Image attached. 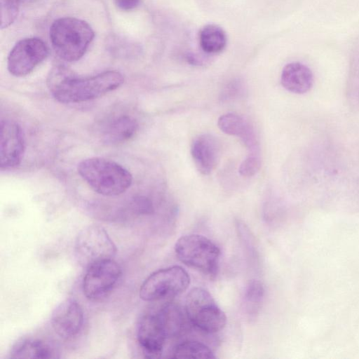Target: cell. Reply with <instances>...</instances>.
I'll return each mask as SVG.
<instances>
[{"mask_svg": "<svg viewBox=\"0 0 359 359\" xmlns=\"http://www.w3.org/2000/svg\"><path fill=\"white\" fill-rule=\"evenodd\" d=\"M49 35L56 54L65 61L75 62L84 55L95 34L86 22L64 17L52 23Z\"/></svg>", "mask_w": 359, "mask_h": 359, "instance_id": "4", "label": "cell"}, {"mask_svg": "<svg viewBox=\"0 0 359 359\" xmlns=\"http://www.w3.org/2000/svg\"><path fill=\"white\" fill-rule=\"evenodd\" d=\"M190 284V277L180 266L158 269L150 274L140 288V297L147 302H158L175 297L184 292Z\"/></svg>", "mask_w": 359, "mask_h": 359, "instance_id": "7", "label": "cell"}, {"mask_svg": "<svg viewBox=\"0 0 359 359\" xmlns=\"http://www.w3.org/2000/svg\"><path fill=\"white\" fill-rule=\"evenodd\" d=\"M185 316L174 302H165L147 310L137 327L138 344L147 358H159L168 339L178 336L184 329Z\"/></svg>", "mask_w": 359, "mask_h": 359, "instance_id": "2", "label": "cell"}, {"mask_svg": "<svg viewBox=\"0 0 359 359\" xmlns=\"http://www.w3.org/2000/svg\"><path fill=\"white\" fill-rule=\"evenodd\" d=\"M133 204L137 211L142 214H151L154 210L152 202L145 196L135 198Z\"/></svg>", "mask_w": 359, "mask_h": 359, "instance_id": "24", "label": "cell"}, {"mask_svg": "<svg viewBox=\"0 0 359 359\" xmlns=\"http://www.w3.org/2000/svg\"><path fill=\"white\" fill-rule=\"evenodd\" d=\"M74 253L78 263L87 269L97 262L113 259L116 247L103 227L90 225L79 233Z\"/></svg>", "mask_w": 359, "mask_h": 359, "instance_id": "8", "label": "cell"}, {"mask_svg": "<svg viewBox=\"0 0 359 359\" xmlns=\"http://www.w3.org/2000/svg\"><path fill=\"white\" fill-rule=\"evenodd\" d=\"M121 276V268L113 259L91 265L83 278V294L94 302L105 299L114 290Z\"/></svg>", "mask_w": 359, "mask_h": 359, "instance_id": "9", "label": "cell"}, {"mask_svg": "<svg viewBox=\"0 0 359 359\" xmlns=\"http://www.w3.org/2000/svg\"><path fill=\"white\" fill-rule=\"evenodd\" d=\"M261 168L259 154H249L240 165L238 172L243 177H250L257 173Z\"/></svg>", "mask_w": 359, "mask_h": 359, "instance_id": "23", "label": "cell"}, {"mask_svg": "<svg viewBox=\"0 0 359 359\" xmlns=\"http://www.w3.org/2000/svg\"><path fill=\"white\" fill-rule=\"evenodd\" d=\"M175 252L180 261L185 265L210 277L217 276L221 251L208 238L195 233L183 236L177 241Z\"/></svg>", "mask_w": 359, "mask_h": 359, "instance_id": "5", "label": "cell"}, {"mask_svg": "<svg viewBox=\"0 0 359 359\" xmlns=\"http://www.w3.org/2000/svg\"><path fill=\"white\" fill-rule=\"evenodd\" d=\"M1 2V28L5 29L15 20L18 11L20 0H0Z\"/></svg>", "mask_w": 359, "mask_h": 359, "instance_id": "22", "label": "cell"}, {"mask_svg": "<svg viewBox=\"0 0 359 359\" xmlns=\"http://www.w3.org/2000/svg\"><path fill=\"white\" fill-rule=\"evenodd\" d=\"M264 287L257 279L250 280L246 285L243 297V305L246 315L255 318L259 313L264 297Z\"/></svg>", "mask_w": 359, "mask_h": 359, "instance_id": "19", "label": "cell"}, {"mask_svg": "<svg viewBox=\"0 0 359 359\" xmlns=\"http://www.w3.org/2000/svg\"><path fill=\"white\" fill-rule=\"evenodd\" d=\"M78 172L95 192L106 196H118L132 184L131 173L118 163L100 157L83 160Z\"/></svg>", "mask_w": 359, "mask_h": 359, "instance_id": "3", "label": "cell"}, {"mask_svg": "<svg viewBox=\"0 0 359 359\" xmlns=\"http://www.w3.org/2000/svg\"><path fill=\"white\" fill-rule=\"evenodd\" d=\"M185 313L189 321L207 334L217 333L225 327L226 316L213 297L201 287L192 288L185 300Z\"/></svg>", "mask_w": 359, "mask_h": 359, "instance_id": "6", "label": "cell"}, {"mask_svg": "<svg viewBox=\"0 0 359 359\" xmlns=\"http://www.w3.org/2000/svg\"><path fill=\"white\" fill-rule=\"evenodd\" d=\"M115 5L124 11H130L136 8L140 0H114Z\"/></svg>", "mask_w": 359, "mask_h": 359, "instance_id": "25", "label": "cell"}, {"mask_svg": "<svg viewBox=\"0 0 359 359\" xmlns=\"http://www.w3.org/2000/svg\"><path fill=\"white\" fill-rule=\"evenodd\" d=\"M123 75L116 71H106L88 77H79L63 66L53 67L47 85L52 95L61 103L89 101L111 92L122 85Z\"/></svg>", "mask_w": 359, "mask_h": 359, "instance_id": "1", "label": "cell"}, {"mask_svg": "<svg viewBox=\"0 0 359 359\" xmlns=\"http://www.w3.org/2000/svg\"><path fill=\"white\" fill-rule=\"evenodd\" d=\"M48 55V48L41 39H21L11 49L7 59V68L15 76L30 74Z\"/></svg>", "mask_w": 359, "mask_h": 359, "instance_id": "10", "label": "cell"}, {"mask_svg": "<svg viewBox=\"0 0 359 359\" xmlns=\"http://www.w3.org/2000/svg\"><path fill=\"white\" fill-rule=\"evenodd\" d=\"M218 128L225 134L238 137L250 154H259V144L253 128L241 116L227 113L217 120Z\"/></svg>", "mask_w": 359, "mask_h": 359, "instance_id": "14", "label": "cell"}, {"mask_svg": "<svg viewBox=\"0 0 359 359\" xmlns=\"http://www.w3.org/2000/svg\"><path fill=\"white\" fill-rule=\"evenodd\" d=\"M138 123L133 117L119 115L107 122L101 132L104 142L109 144L123 143L136 134Z\"/></svg>", "mask_w": 359, "mask_h": 359, "instance_id": "17", "label": "cell"}, {"mask_svg": "<svg viewBox=\"0 0 359 359\" xmlns=\"http://www.w3.org/2000/svg\"><path fill=\"white\" fill-rule=\"evenodd\" d=\"M36 1H37V0H20V2H23V3H32Z\"/></svg>", "mask_w": 359, "mask_h": 359, "instance_id": "26", "label": "cell"}, {"mask_svg": "<svg viewBox=\"0 0 359 359\" xmlns=\"http://www.w3.org/2000/svg\"><path fill=\"white\" fill-rule=\"evenodd\" d=\"M170 358H214L215 355L205 344L186 340L177 344L170 353Z\"/></svg>", "mask_w": 359, "mask_h": 359, "instance_id": "20", "label": "cell"}, {"mask_svg": "<svg viewBox=\"0 0 359 359\" xmlns=\"http://www.w3.org/2000/svg\"><path fill=\"white\" fill-rule=\"evenodd\" d=\"M280 82L287 91L295 94H304L311 89L313 75L306 65L299 62H292L283 67Z\"/></svg>", "mask_w": 359, "mask_h": 359, "instance_id": "15", "label": "cell"}, {"mask_svg": "<svg viewBox=\"0 0 359 359\" xmlns=\"http://www.w3.org/2000/svg\"><path fill=\"white\" fill-rule=\"evenodd\" d=\"M83 312L79 302L72 298L65 299L54 309L50 317L55 332L64 339L76 337L83 325Z\"/></svg>", "mask_w": 359, "mask_h": 359, "instance_id": "12", "label": "cell"}, {"mask_svg": "<svg viewBox=\"0 0 359 359\" xmlns=\"http://www.w3.org/2000/svg\"><path fill=\"white\" fill-rule=\"evenodd\" d=\"M25 150V136L20 126L13 121L2 120L0 140L1 169H12L19 165Z\"/></svg>", "mask_w": 359, "mask_h": 359, "instance_id": "11", "label": "cell"}, {"mask_svg": "<svg viewBox=\"0 0 359 359\" xmlns=\"http://www.w3.org/2000/svg\"><path fill=\"white\" fill-rule=\"evenodd\" d=\"M220 144L210 134L196 137L191 146V154L197 170L203 175L210 174L217 167L220 158Z\"/></svg>", "mask_w": 359, "mask_h": 359, "instance_id": "13", "label": "cell"}, {"mask_svg": "<svg viewBox=\"0 0 359 359\" xmlns=\"http://www.w3.org/2000/svg\"><path fill=\"white\" fill-rule=\"evenodd\" d=\"M55 346L44 339L27 337L17 341L11 347L9 358L49 359L57 358Z\"/></svg>", "mask_w": 359, "mask_h": 359, "instance_id": "16", "label": "cell"}, {"mask_svg": "<svg viewBox=\"0 0 359 359\" xmlns=\"http://www.w3.org/2000/svg\"><path fill=\"white\" fill-rule=\"evenodd\" d=\"M346 93L350 104L359 109V57L353 63L351 68Z\"/></svg>", "mask_w": 359, "mask_h": 359, "instance_id": "21", "label": "cell"}, {"mask_svg": "<svg viewBox=\"0 0 359 359\" xmlns=\"http://www.w3.org/2000/svg\"><path fill=\"white\" fill-rule=\"evenodd\" d=\"M198 41L203 52L208 54H217L226 48L227 36L221 27L215 24H208L201 29Z\"/></svg>", "mask_w": 359, "mask_h": 359, "instance_id": "18", "label": "cell"}]
</instances>
